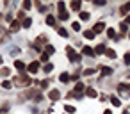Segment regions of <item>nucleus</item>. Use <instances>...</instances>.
I'll return each instance as SVG.
<instances>
[{
    "instance_id": "1",
    "label": "nucleus",
    "mask_w": 130,
    "mask_h": 114,
    "mask_svg": "<svg viewBox=\"0 0 130 114\" xmlns=\"http://www.w3.org/2000/svg\"><path fill=\"white\" fill-rule=\"evenodd\" d=\"M66 54H68V57H70L71 62H78V61H80V55L75 54V50H73L71 46H66Z\"/></svg>"
},
{
    "instance_id": "2",
    "label": "nucleus",
    "mask_w": 130,
    "mask_h": 114,
    "mask_svg": "<svg viewBox=\"0 0 130 114\" xmlns=\"http://www.w3.org/2000/svg\"><path fill=\"white\" fill-rule=\"evenodd\" d=\"M27 71H29V73H38V71H39V61H32V62L27 66Z\"/></svg>"
},
{
    "instance_id": "3",
    "label": "nucleus",
    "mask_w": 130,
    "mask_h": 114,
    "mask_svg": "<svg viewBox=\"0 0 130 114\" xmlns=\"http://www.w3.org/2000/svg\"><path fill=\"white\" fill-rule=\"evenodd\" d=\"M103 29H105V23H103V22H98V23H94V27H93V32H94V34H100Z\"/></svg>"
},
{
    "instance_id": "4",
    "label": "nucleus",
    "mask_w": 130,
    "mask_h": 114,
    "mask_svg": "<svg viewBox=\"0 0 130 114\" xmlns=\"http://www.w3.org/2000/svg\"><path fill=\"white\" fill-rule=\"evenodd\" d=\"M59 96H61V93H59L57 89H52V91L48 93V98H50V100H54V102H55V100H59Z\"/></svg>"
},
{
    "instance_id": "5",
    "label": "nucleus",
    "mask_w": 130,
    "mask_h": 114,
    "mask_svg": "<svg viewBox=\"0 0 130 114\" xmlns=\"http://www.w3.org/2000/svg\"><path fill=\"white\" fill-rule=\"evenodd\" d=\"M84 89H86V86H84L82 82H77V84H75V89H73V91H75V93H82V94H84Z\"/></svg>"
},
{
    "instance_id": "6",
    "label": "nucleus",
    "mask_w": 130,
    "mask_h": 114,
    "mask_svg": "<svg viewBox=\"0 0 130 114\" xmlns=\"http://www.w3.org/2000/svg\"><path fill=\"white\" fill-rule=\"evenodd\" d=\"M112 68H109V66H102V75L103 77H107V75H112Z\"/></svg>"
},
{
    "instance_id": "7",
    "label": "nucleus",
    "mask_w": 130,
    "mask_h": 114,
    "mask_svg": "<svg viewBox=\"0 0 130 114\" xmlns=\"http://www.w3.org/2000/svg\"><path fill=\"white\" fill-rule=\"evenodd\" d=\"M86 94H87L89 98H96V94H98V93H96V89H93V87H87V89H86Z\"/></svg>"
},
{
    "instance_id": "8",
    "label": "nucleus",
    "mask_w": 130,
    "mask_h": 114,
    "mask_svg": "<svg viewBox=\"0 0 130 114\" xmlns=\"http://www.w3.org/2000/svg\"><path fill=\"white\" fill-rule=\"evenodd\" d=\"M57 11H59V14L66 13V4L64 2H57Z\"/></svg>"
},
{
    "instance_id": "9",
    "label": "nucleus",
    "mask_w": 130,
    "mask_h": 114,
    "mask_svg": "<svg viewBox=\"0 0 130 114\" xmlns=\"http://www.w3.org/2000/svg\"><path fill=\"white\" fill-rule=\"evenodd\" d=\"M118 91H119V93L130 91V84H119V86H118Z\"/></svg>"
},
{
    "instance_id": "10",
    "label": "nucleus",
    "mask_w": 130,
    "mask_h": 114,
    "mask_svg": "<svg viewBox=\"0 0 130 114\" xmlns=\"http://www.w3.org/2000/svg\"><path fill=\"white\" fill-rule=\"evenodd\" d=\"M57 34H59L61 38H68V30H66L64 27H59V29H57Z\"/></svg>"
},
{
    "instance_id": "11",
    "label": "nucleus",
    "mask_w": 130,
    "mask_h": 114,
    "mask_svg": "<svg viewBox=\"0 0 130 114\" xmlns=\"http://www.w3.org/2000/svg\"><path fill=\"white\" fill-rule=\"evenodd\" d=\"M82 54H84V55H94V50L89 48V46H84V48H82Z\"/></svg>"
},
{
    "instance_id": "12",
    "label": "nucleus",
    "mask_w": 130,
    "mask_h": 114,
    "mask_svg": "<svg viewBox=\"0 0 130 114\" xmlns=\"http://www.w3.org/2000/svg\"><path fill=\"white\" fill-rule=\"evenodd\" d=\"M14 68L20 70V71H25V64H23L22 61H14Z\"/></svg>"
},
{
    "instance_id": "13",
    "label": "nucleus",
    "mask_w": 130,
    "mask_h": 114,
    "mask_svg": "<svg viewBox=\"0 0 130 114\" xmlns=\"http://www.w3.org/2000/svg\"><path fill=\"white\" fill-rule=\"evenodd\" d=\"M70 7H71V11H78V9H80V2H78V0H75V2L70 4Z\"/></svg>"
},
{
    "instance_id": "14",
    "label": "nucleus",
    "mask_w": 130,
    "mask_h": 114,
    "mask_svg": "<svg viewBox=\"0 0 130 114\" xmlns=\"http://www.w3.org/2000/svg\"><path fill=\"white\" fill-rule=\"evenodd\" d=\"M59 80H61V82H70V80H71V77H70L68 73H61V77H59Z\"/></svg>"
},
{
    "instance_id": "15",
    "label": "nucleus",
    "mask_w": 130,
    "mask_h": 114,
    "mask_svg": "<svg viewBox=\"0 0 130 114\" xmlns=\"http://www.w3.org/2000/svg\"><path fill=\"white\" fill-rule=\"evenodd\" d=\"M110 102H112L114 107H119V105H121V100H119L118 96H110Z\"/></svg>"
},
{
    "instance_id": "16",
    "label": "nucleus",
    "mask_w": 130,
    "mask_h": 114,
    "mask_svg": "<svg viewBox=\"0 0 130 114\" xmlns=\"http://www.w3.org/2000/svg\"><path fill=\"white\" fill-rule=\"evenodd\" d=\"M84 38H86V39H93V38H94L93 29H91V30H86V32H84Z\"/></svg>"
},
{
    "instance_id": "17",
    "label": "nucleus",
    "mask_w": 130,
    "mask_h": 114,
    "mask_svg": "<svg viewBox=\"0 0 130 114\" xmlns=\"http://www.w3.org/2000/svg\"><path fill=\"white\" fill-rule=\"evenodd\" d=\"M105 50H107V48H105V45H98V46H96V50H94V54H105Z\"/></svg>"
},
{
    "instance_id": "18",
    "label": "nucleus",
    "mask_w": 130,
    "mask_h": 114,
    "mask_svg": "<svg viewBox=\"0 0 130 114\" xmlns=\"http://www.w3.org/2000/svg\"><path fill=\"white\" fill-rule=\"evenodd\" d=\"M105 55H107L109 59H114V57H116V52L110 50V48H107V50H105Z\"/></svg>"
},
{
    "instance_id": "19",
    "label": "nucleus",
    "mask_w": 130,
    "mask_h": 114,
    "mask_svg": "<svg viewBox=\"0 0 130 114\" xmlns=\"http://www.w3.org/2000/svg\"><path fill=\"white\" fill-rule=\"evenodd\" d=\"M0 75H2V77H9L11 75V70L9 68H2V70H0Z\"/></svg>"
},
{
    "instance_id": "20",
    "label": "nucleus",
    "mask_w": 130,
    "mask_h": 114,
    "mask_svg": "<svg viewBox=\"0 0 130 114\" xmlns=\"http://www.w3.org/2000/svg\"><path fill=\"white\" fill-rule=\"evenodd\" d=\"M52 70H54V64H52V62H48V64H45V68H43V71H45V73H50Z\"/></svg>"
},
{
    "instance_id": "21",
    "label": "nucleus",
    "mask_w": 130,
    "mask_h": 114,
    "mask_svg": "<svg viewBox=\"0 0 130 114\" xmlns=\"http://www.w3.org/2000/svg\"><path fill=\"white\" fill-rule=\"evenodd\" d=\"M78 16H80V20H82V22H87V20H89V13H86V11H84V13H80Z\"/></svg>"
},
{
    "instance_id": "22",
    "label": "nucleus",
    "mask_w": 130,
    "mask_h": 114,
    "mask_svg": "<svg viewBox=\"0 0 130 114\" xmlns=\"http://www.w3.org/2000/svg\"><path fill=\"white\" fill-rule=\"evenodd\" d=\"M46 23H48V25H50V27H52V25H55V18H54V16H50V14H48V16H46Z\"/></svg>"
},
{
    "instance_id": "23",
    "label": "nucleus",
    "mask_w": 130,
    "mask_h": 114,
    "mask_svg": "<svg viewBox=\"0 0 130 114\" xmlns=\"http://www.w3.org/2000/svg\"><path fill=\"white\" fill-rule=\"evenodd\" d=\"M22 25H23V27H25V29H27V27H30V25H32V20H30V18H25V20H23V23H22Z\"/></svg>"
},
{
    "instance_id": "24",
    "label": "nucleus",
    "mask_w": 130,
    "mask_h": 114,
    "mask_svg": "<svg viewBox=\"0 0 130 114\" xmlns=\"http://www.w3.org/2000/svg\"><path fill=\"white\" fill-rule=\"evenodd\" d=\"M119 29H121V32H123V34H126V32H128V25H126L125 22H123V23L119 25Z\"/></svg>"
},
{
    "instance_id": "25",
    "label": "nucleus",
    "mask_w": 130,
    "mask_h": 114,
    "mask_svg": "<svg viewBox=\"0 0 130 114\" xmlns=\"http://www.w3.org/2000/svg\"><path fill=\"white\" fill-rule=\"evenodd\" d=\"M128 11H130V2H128V4H123V6H121V13H128Z\"/></svg>"
},
{
    "instance_id": "26",
    "label": "nucleus",
    "mask_w": 130,
    "mask_h": 114,
    "mask_svg": "<svg viewBox=\"0 0 130 114\" xmlns=\"http://www.w3.org/2000/svg\"><path fill=\"white\" fill-rule=\"evenodd\" d=\"M20 29V23L18 22H11V30H18Z\"/></svg>"
},
{
    "instance_id": "27",
    "label": "nucleus",
    "mask_w": 130,
    "mask_h": 114,
    "mask_svg": "<svg viewBox=\"0 0 130 114\" xmlns=\"http://www.w3.org/2000/svg\"><path fill=\"white\" fill-rule=\"evenodd\" d=\"M39 59H41V62H46V64H48V54H46V52H45V54H41V57H39Z\"/></svg>"
},
{
    "instance_id": "28",
    "label": "nucleus",
    "mask_w": 130,
    "mask_h": 114,
    "mask_svg": "<svg viewBox=\"0 0 130 114\" xmlns=\"http://www.w3.org/2000/svg\"><path fill=\"white\" fill-rule=\"evenodd\" d=\"M38 86H39L41 89H46V87H48V80H41V82H39Z\"/></svg>"
},
{
    "instance_id": "29",
    "label": "nucleus",
    "mask_w": 130,
    "mask_h": 114,
    "mask_svg": "<svg viewBox=\"0 0 130 114\" xmlns=\"http://www.w3.org/2000/svg\"><path fill=\"white\" fill-rule=\"evenodd\" d=\"M64 110L70 112V114H73V112H75V107H71V105H64Z\"/></svg>"
},
{
    "instance_id": "30",
    "label": "nucleus",
    "mask_w": 130,
    "mask_h": 114,
    "mask_svg": "<svg viewBox=\"0 0 130 114\" xmlns=\"http://www.w3.org/2000/svg\"><path fill=\"white\" fill-rule=\"evenodd\" d=\"M54 52H55V48H54L52 45H46V54L50 55V54H54Z\"/></svg>"
},
{
    "instance_id": "31",
    "label": "nucleus",
    "mask_w": 130,
    "mask_h": 114,
    "mask_svg": "<svg viewBox=\"0 0 130 114\" xmlns=\"http://www.w3.org/2000/svg\"><path fill=\"white\" fill-rule=\"evenodd\" d=\"M2 86H4L6 89H11V87H13V84H11L9 80H4V82H2Z\"/></svg>"
},
{
    "instance_id": "32",
    "label": "nucleus",
    "mask_w": 130,
    "mask_h": 114,
    "mask_svg": "<svg viewBox=\"0 0 130 114\" xmlns=\"http://www.w3.org/2000/svg\"><path fill=\"white\" fill-rule=\"evenodd\" d=\"M71 29H73V30H80V23H78V22L71 23Z\"/></svg>"
},
{
    "instance_id": "33",
    "label": "nucleus",
    "mask_w": 130,
    "mask_h": 114,
    "mask_svg": "<svg viewBox=\"0 0 130 114\" xmlns=\"http://www.w3.org/2000/svg\"><path fill=\"white\" fill-rule=\"evenodd\" d=\"M68 96H73V98H82V93H75V91H73V93H70Z\"/></svg>"
},
{
    "instance_id": "34",
    "label": "nucleus",
    "mask_w": 130,
    "mask_h": 114,
    "mask_svg": "<svg viewBox=\"0 0 130 114\" xmlns=\"http://www.w3.org/2000/svg\"><path fill=\"white\" fill-rule=\"evenodd\" d=\"M107 36H109V38H114V36H116L114 29H109V30H107Z\"/></svg>"
},
{
    "instance_id": "35",
    "label": "nucleus",
    "mask_w": 130,
    "mask_h": 114,
    "mask_svg": "<svg viewBox=\"0 0 130 114\" xmlns=\"http://www.w3.org/2000/svg\"><path fill=\"white\" fill-rule=\"evenodd\" d=\"M93 73H94V70H93V68H87V70L84 71V75H93Z\"/></svg>"
},
{
    "instance_id": "36",
    "label": "nucleus",
    "mask_w": 130,
    "mask_h": 114,
    "mask_svg": "<svg viewBox=\"0 0 130 114\" xmlns=\"http://www.w3.org/2000/svg\"><path fill=\"white\" fill-rule=\"evenodd\" d=\"M30 7H32L30 2H23V9H30Z\"/></svg>"
},
{
    "instance_id": "37",
    "label": "nucleus",
    "mask_w": 130,
    "mask_h": 114,
    "mask_svg": "<svg viewBox=\"0 0 130 114\" xmlns=\"http://www.w3.org/2000/svg\"><path fill=\"white\" fill-rule=\"evenodd\" d=\"M68 16H70V14H68V13H62V14H59V20H66V18H68Z\"/></svg>"
},
{
    "instance_id": "38",
    "label": "nucleus",
    "mask_w": 130,
    "mask_h": 114,
    "mask_svg": "<svg viewBox=\"0 0 130 114\" xmlns=\"http://www.w3.org/2000/svg\"><path fill=\"white\" fill-rule=\"evenodd\" d=\"M125 64H130V54H125Z\"/></svg>"
},
{
    "instance_id": "39",
    "label": "nucleus",
    "mask_w": 130,
    "mask_h": 114,
    "mask_svg": "<svg viewBox=\"0 0 130 114\" xmlns=\"http://www.w3.org/2000/svg\"><path fill=\"white\" fill-rule=\"evenodd\" d=\"M94 4H98V6H105V0H94Z\"/></svg>"
},
{
    "instance_id": "40",
    "label": "nucleus",
    "mask_w": 130,
    "mask_h": 114,
    "mask_svg": "<svg viewBox=\"0 0 130 114\" xmlns=\"http://www.w3.org/2000/svg\"><path fill=\"white\" fill-rule=\"evenodd\" d=\"M18 18H20V20H25V13H23V11H22V13H18Z\"/></svg>"
},
{
    "instance_id": "41",
    "label": "nucleus",
    "mask_w": 130,
    "mask_h": 114,
    "mask_svg": "<svg viewBox=\"0 0 130 114\" xmlns=\"http://www.w3.org/2000/svg\"><path fill=\"white\" fill-rule=\"evenodd\" d=\"M125 23H126V25H130V16H126V20H125Z\"/></svg>"
},
{
    "instance_id": "42",
    "label": "nucleus",
    "mask_w": 130,
    "mask_h": 114,
    "mask_svg": "<svg viewBox=\"0 0 130 114\" xmlns=\"http://www.w3.org/2000/svg\"><path fill=\"white\" fill-rule=\"evenodd\" d=\"M103 114H112V110H109V109H107V110H105Z\"/></svg>"
},
{
    "instance_id": "43",
    "label": "nucleus",
    "mask_w": 130,
    "mask_h": 114,
    "mask_svg": "<svg viewBox=\"0 0 130 114\" xmlns=\"http://www.w3.org/2000/svg\"><path fill=\"white\" fill-rule=\"evenodd\" d=\"M0 64H2V57H0Z\"/></svg>"
},
{
    "instance_id": "44",
    "label": "nucleus",
    "mask_w": 130,
    "mask_h": 114,
    "mask_svg": "<svg viewBox=\"0 0 130 114\" xmlns=\"http://www.w3.org/2000/svg\"><path fill=\"white\" fill-rule=\"evenodd\" d=\"M123 114H128V112H126V110H125V112H123Z\"/></svg>"
}]
</instances>
